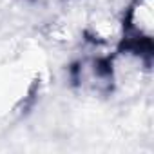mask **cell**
<instances>
[{
    "mask_svg": "<svg viewBox=\"0 0 154 154\" xmlns=\"http://www.w3.org/2000/svg\"><path fill=\"white\" fill-rule=\"evenodd\" d=\"M123 42L129 49L150 54L154 36V0H131L122 17Z\"/></svg>",
    "mask_w": 154,
    "mask_h": 154,
    "instance_id": "obj_1",
    "label": "cell"
}]
</instances>
